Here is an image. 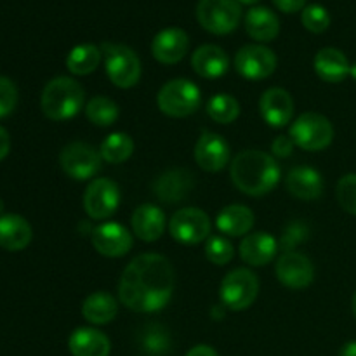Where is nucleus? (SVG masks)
<instances>
[{"mask_svg": "<svg viewBox=\"0 0 356 356\" xmlns=\"http://www.w3.org/2000/svg\"><path fill=\"white\" fill-rule=\"evenodd\" d=\"M87 120L97 127H110L120 117V108L113 99L106 96H94L86 104Z\"/></svg>", "mask_w": 356, "mask_h": 356, "instance_id": "32", "label": "nucleus"}, {"mask_svg": "<svg viewBox=\"0 0 356 356\" xmlns=\"http://www.w3.org/2000/svg\"><path fill=\"white\" fill-rule=\"evenodd\" d=\"M212 222L207 212L197 207H184L174 212L169 221V233L183 245H198L211 236Z\"/></svg>", "mask_w": 356, "mask_h": 356, "instance_id": "10", "label": "nucleus"}, {"mask_svg": "<svg viewBox=\"0 0 356 356\" xmlns=\"http://www.w3.org/2000/svg\"><path fill=\"white\" fill-rule=\"evenodd\" d=\"M101 59H103L101 47H96L94 44H80L75 45L66 56V68L73 75H90L97 70Z\"/></svg>", "mask_w": 356, "mask_h": 356, "instance_id": "30", "label": "nucleus"}, {"mask_svg": "<svg viewBox=\"0 0 356 356\" xmlns=\"http://www.w3.org/2000/svg\"><path fill=\"white\" fill-rule=\"evenodd\" d=\"M17 104V87L7 76H0V118L9 117Z\"/></svg>", "mask_w": 356, "mask_h": 356, "instance_id": "38", "label": "nucleus"}, {"mask_svg": "<svg viewBox=\"0 0 356 356\" xmlns=\"http://www.w3.org/2000/svg\"><path fill=\"white\" fill-rule=\"evenodd\" d=\"M205 256L216 266H225L235 256L232 242L222 235H211L205 242Z\"/></svg>", "mask_w": 356, "mask_h": 356, "instance_id": "34", "label": "nucleus"}, {"mask_svg": "<svg viewBox=\"0 0 356 356\" xmlns=\"http://www.w3.org/2000/svg\"><path fill=\"white\" fill-rule=\"evenodd\" d=\"M273 3L282 10V13L291 14L305 9L306 0H273Z\"/></svg>", "mask_w": 356, "mask_h": 356, "instance_id": "40", "label": "nucleus"}, {"mask_svg": "<svg viewBox=\"0 0 356 356\" xmlns=\"http://www.w3.org/2000/svg\"><path fill=\"white\" fill-rule=\"evenodd\" d=\"M197 19L202 28L214 35H228L242 19V6L238 0H200L197 6Z\"/></svg>", "mask_w": 356, "mask_h": 356, "instance_id": "8", "label": "nucleus"}, {"mask_svg": "<svg viewBox=\"0 0 356 356\" xmlns=\"http://www.w3.org/2000/svg\"><path fill=\"white\" fill-rule=\"evenodd\" d=\"M285 188L299 200H316L322 197L325 184L318 170L308 165H298L285 177Z\"/></svg>", "mask_w": 356, "mask_h": 356, "instance_id": "20", "label": "nucleus"}, {"mask_svg": "<svg viewBox=\"0 0 356 356\" xmlns=\"http://www.w3.org/2000/svg\"><path fill=\"white\" fill-rule=\"evenodd\" d=\"M0 216H3V202H2V198H0Z\"/></svg>", "mask_w": 356, "mask_h": 356, "instance_id": "47", "label": "nucleus"}, {"mask_svg": "<svg viewBox=\"0 0 356 356\" xmlns=\"http://www.w3.org/2000/svg\"><path fill=\"white\" fill-rule=\"evenodd\" d=\"M68 350L73 356H110V337L94 327H79L68 339Z\"/></svg>", "mask_w": 356, "mask_h": 356, "instance_id": "23", "label": "nucleus"}, {"mask_svg": "<svg viewBox=\"0 0 356 356\" xmlns=\"http://www.w3.org/2000/svg\"><path fill=\"white\" fill-rule=\"evenodd\" d=\"M186 356H219V355L212 346H207V344H198V346L191 348V350L186 353Z\"/></svg>", "mask_w": 356, "mask_h": 356, "instance_id": "41", "label": "nucleus"}, {"mask_svg": "<svg viewBox=\"0 0 356 356\" xmlns=\"http://www.w3.org/2000/svg\"><path fill=\"white\" fill-rule=\"evenodd\" d=\"M90 242L96 252L104 257H122L132 249V233L118 222H103L90 233Z\"/></svg>", "mask_w": 356, "mask_h": 356, "instance_id": "14", "label": "nucleus"}, {"mask_svg": "<svg viewBox=\"0 0 356 356\" xmlns=\"http://www.w3.org/2000/svg\"><path fill=\"white\" fill-rule=\"evenodd\" d=\"M259 294V278L249 268H236L229 271L221 282L219 298L221 305L232 312H243L250 308Z\"/></svg>", "mask_w": 356, "mask_h": 356, "instance_id": "7", "label": "nucleus"}, {"mask_svg": "<svg viewBox=\"0 0 356 356\" xmlns=\"http://www.w3.org/2000/svg\"><path fill=\"white\" fill-rule=\"evenodd\" d=\"M301 21L306 30L312 31V33H323L330 26V14L325 7L312 3V6H306L302 9Z\"/></svg>", "mask_w": 356, "mask_h": 356, "instance_id": "35", "label": "nucleus"}, {"mask_svg": "<svg viewBox=\"0 0 356 356\" xmlns=\"http://www.w3.org/2000/svg\"><path fill=\"white\" fill-rule=\"evenodd\" d=\"M195 162L202 170L219 172L225 169L232 159V149L222 136L214 132H204L195 145Z\"/></svg>", "mask_w": 356, "mask_h": 356, "instance_id": "15", "label": "nucleus"}, {"mask_svg": "<svg viewBox=\"0 0 356 356\" xmlns=\"http://www.w3.org/2000/svg\"><path fill=\"white\" fill-rule=\"evenodd\" d=\"M277 65L278 59L275 52L263 44L243 45L235 56L236 72L252 82L270 79L277 70Z\"/></svg>", "mask_w": 356, "mask_h": 356, "instance_id": "12", "label": "nucleus"}, {"mask_svg": "<svg viewBox=\"0 0 356 356\" xmlns=\"http://www.w3.org/2000/svg\"><path fill=\"white\" fill-rule=\"evenodd\" d=\"M313 68H315V73L323 82L339 83L350 75L351 65L343 51L334 47H325L316 52Z\"/></svg>", "mask_w": 356, "mask_h": 356, "instance_id": "25", "label": "nucleus"}, {"mask_svg": "<svg viewBox=\"0 0 356 356\" xmlns=\"http://www.w3.org/2000/svg\"><path fill=\"white\" fill-rule=\"evenodd\" d=\"M207 115L214 122L228 125L235 122L240 115V103L229 94H216L207 103Z\"/></svg>", "mask_w": 356, "mask_h": 356, "instance_id": "33", "label": "nucleus"}, {"mask_svg": "<svg viewBox=\"0 0 356 356\" xmlns=\"http://www.w3.org/2000/svg\"><path fill=\"white\" fill-rule=\"evenodd\" d=\"M259 111L263 120L270 127L282 129L291 124L294 117V101L292 96L282 87H271L264 90L259 99Z\"/></svg>", "mask_w": 356, "mask_h": 356, "instance_id": "16", "label": "nucleus"}, {"mask_svg": "<svg viewBox=\"0 0 356 356\" xmlns=\"http://www.w3.org/2000/svg\"><path fill=\"white\" fill-rule=\"evenodd\" d=\"M350 76L356 82V63H353V65H351V68H350Z\"/></svg>", "mask_w": 356, "mask_h": 356, "instance_id": "44", "label": "nucleus"}, {"mask_svg": "<svg viewBox=\"0 0 356 356\" xmlns=\"http://www.w3.org/2000/svg\"><path fill=\"white\" fill-rule=\"evenodd\" d=\"M176 287V271L160 254L146 252L125 266L118 282V299L136 313H159L170 302Z\"/></svg>", "mask_w": 356, "mask_h": 356, "instance_id": "1", "label": "nucleus"}, {"mask_svg": "<svg viewBox=\"0 0 356 356\" xmlns=\"http://www.w3.org/2000/svg\"><path fill=\"white\" fill-rule=\"evenodd\" d=\"M245 30L250 38L261 42H271L280 33V21L277 14L263 6H256L245 14Z\"/></svg>", "mask_w": 356, "mask_h": 356, "instance_id": "27", "label": "nucleus"}, {"mask_svg": "<svg viewBox=\"0 0 356 356\" xmlns=\"http://www.w3.org/2000/svg\"><path fill=\"white\" fill-rule=\"evenodd\" d=\"M120 205V188L108 177L92 179L83 193V209L96 221H104L117 212Z\"/></svg>", "mask_w": 356, "mask_h": 356, "instance_id": "11", "label": "nucleus"}, {"mask_svg": "<svg viewBox=\"0 0 356 356\" xmlns=\"http://www.w3.org/2000/svg\"><path fill=\"white\" fill-rule=\"evenodd\" d=\"M103 156L99 149L83 141H73L59 153V165L63 172L75 181L92 179L101 169Z\"/></svg>", "mask_w": 356, "mask_h": 356, "instance_id": "9", "label": "nucleus"}, {"mask_svg": "<svg viewBox=\"0 0 356 356\" xmlns=\"http://www.w3.org/2000/svg\"><path fill=\"white\" fill-rule=\"evenodd\" d=\"M195 186V176L186 169H170L159 176L153 183V191L159 200L176 204L184 200Z\"/></svg>", "mask_w": 356, "mask_h": 356, "instance_id": "18", "label": "nucleus"}, {"mask_svg": "<svg viewBox=\"0 0 356 356\" xmlns=\"http://www.w3.org/2000/svg\"><path fill=\"white\" fill-rule=\"evenodd\" d=\"M351 308H353V315H355V318H356V292H355V296H353V301H351Z\"/></svg>", "mask_w": 356, "mask_h": 356, "instance_id": "46", "label": "nucleus"}, {"mask_svg": "<svg viewBox=\"0 0 356 356\" xmlns=\"http://www.w3.org/2000/svg\"><path fill=\"white\" fill-rule=\"evenodd\" d=\"M240 3H247V6H254V3H257L259 0H238Z\"/></svg>", "mask_w": 356, "mask_h": 356, "instance_id": "45", "label": "nucleus"}, {"mask_svg": "<svg viewBox=\"0 0 356 356\" xmlns=\"http://www.w3.org/2000/svg\"><path fill=\"white\" fill-rule=\"evenodd\" d=\"M336 195L341 207L356 216V174H346L341 177L336 188Z\"/></svg>", "mask_w": 356, "mask_h": 356, "instance_id": "36", "label": "nucleus"}, {"mask_svg": "<svg viewBox=\"0 0 356 356\" xmlns=\"http://www.w3.org/2000/svg\"><path fill=\"white\" fill-rule=\"evenodd\" d=\"M9 149H10V139L9 134L3 127H0V160L6 159L9 155Z\"/></svg>", "mask_w": 356, "mask_h": 356, "instance_id": "42", "label": "nucleus"}, {"mask_svg": "<svg viewBox=\"0 0 356 356\" xmlns=\"http://www.w3.org/2000/svg\"><path fill=\"white\" fill-rule=\"evenodd\" d=\"M138 346L146 356H165L172 350V337L162 323H146L138 332Z\"/></svg>", "mask_w": 356, "mask_h": 356, "instance_id": "29", "label": "nucleus"}, {"mask_svg": "<svg viewBox=\"0 0 356 356\" xmlns=\"http://www.w3.org/2000/svg\"><path fill=\"white\" fill-rule=\"evenodd\" d=\"M238 250L242 261L249 266H266L277 256L278 242L268 232L249 233V235L243 236Z\"/></svg>", "mask_w": 356, "mask_h": 356, "instance_id": "19", "label": "nucleus"}, {"mask_svg": "<svg viewBox=\"0 0 356 356\" xmlns=\"http://www.w3.org/2000/svg\"><path fill=\"white\" fill-rule=\"evenodd\" d=\"M33 238L30 222L17 214L0 216V247L9 252H19L26 249Z\"/></svg>", "mask_w": 356, "mask_h": 356, "instance_id": "24", "label": "nucleus"}, {"mask_svg": "<svg viewBox=\"0 0 356 356\" xmlns=\"http://www.w3.org/2000/svg\"><path fill=\"white\" fill-rule=\"evenodd\" d=\"M254 212L250 211L247 205L242 204H232L226 205L218 216H216V228L228 236H243L249 235L252 229Z\"/></svg>", "mask_w": 356, "mask_h": 356, "instance_id": "26", "label": "nucleus"}, {"mask_svg": "<svg viewBox=\"0 0 356 356\" xmlns=\"http://www.w3.org/2000/svg\"><path fill=\"white\" fill-rule=\"evenodd\" d=\"M275 273L282 285L292 291H301L309 287L315 280V266L312 259L301 252H284L277 261Z\"/></svg>", "mask_w": 356, "mask_h": 356, "instance_id": "13", "label": "nucleus"}, {"mask_svg": "<svg viewBox=\"0 0 356 356\" xmlns=\"http://www.w3.org/2000/svg\"><path fill=\"white\" fill-rule=\"evenodd\" d=\"M118 315V301L110 292L97 291L82 302V316L92 325H106Z\"/></svg>", "mask_w": 356, "mask_h": 356, "instance_id": "28", "label": "nucleus"}, {"mask_svg": "<svg viewBox=\"0 0 356 356\" xmlns=\"http://www.w3.org/2000/svg\"><path fill=\"white\" fill-rule=\"evenodd\" d=\"M308 235H309L308 225L302 221H294L284 229L280 242H278V247H280L284 252H291V250H294L299 243L308 240Z\"/></svg>", "mask_w": 356, "mask_h": 356, "instance_id": "37", "label": "nucleus"}, {"mask_svg": "<svg viewBox=\"0 0 356 356\" xmlns=\"http://www.w3.org/2000/svg\"><path fill=\"white\" fill-rule=\"evenodd\" d=\"M294 141L291 139V136H278L275 138V141L271 143V152L278 159H287L294 152Z\"/></svg>", "mask_w": 356, "mask_h": 356, "instance_id": "39", "label": "nucleus"}, {"mask_svg": "<svg viewBox=\"0 0 356 356\" xmlns=\"http://www.w3.org/2000/svg\"><path fill=\"white\" fill-rule=\"evenodd\" d=\"M86 103V90L70 76H56L45 83L40 96V106L52 122H65L76 117Z\"/></svg>", "mask_w": 356, "mask_h": 356, "instance_id": "3", "label": "nucleus"}, {"mask_svg": "<svg viewBox=\"0 0 356 356\" xmlns=\"http://www.w3.org/2000/svg\"><path fill=\"white\" fill-rule=\"evenodd\" d=\"M104 72L118 89H131L141 79V61L131 47L124 44L104 42L101 44Z\"/></svg>", "mask_w": 356, "mask_h": 356, "instance_id": "4", "label": "nucleus"}, {"mask_svg": "<svg viewBox=\"0 0 356 356\" xmlns=\"http://www.w3.org/2000/svg\"><path fill=\"white\" fill-rule=\"evenodd\" d=\"M99 153L103 156V162L113 163V165L124 163L134 153V141L125 132H113L101 143Z\"/></svg>", "mask_w": 356, "mask_h": 356, "instance_id": "31", "label": "nucleus"}, {"mask_svg": "<svg viewBox=\"0 0 356 356\" xmlns=\"http://www.w3.org/2000/svg\"><path fill=\"white\" fill-rule=\"evenodd\" d=\"M156 104L163 115L172 118H186L202 104V92L197 83L188 79L169 80L156 94Z\"/></svg>", "mask_w": 356, "mask_h": 356, "instance_id": "5", "label": "nucleus"}, {"mask_svg": "<svg viewBox=\"0 0 356 356\" xmlns=\"http://www.w3.org/2000/svg\"><path fill=\"white\" fill-rule=\"evenodd\" d=\"M188 49H190V38H188L186 31L176 26L163 28L155 35L152 42L153 58L162 65L179 63L188 54Z\"/></svg>", "mask_w": 356, "mask_h": 356, "instance_id": "17", "label": "nucleus"}, {"mask_svg": "<svg viewBox=\"0 0 356 356\" xmlns=\"http://www.w3.org/2000/svg\"><path fill=\"white\" fill-rule=\"evenodd\" d=\"M229 176L236 190L249 197H264L280 183L277 160L261 149H243L233 159Z\"/></svg>", "mask_w": 356, "mask_h": 356, "instance_id": "2", "label": "nucleus"}, {"mask_svg": "<svg viewBox=\"0 0 356 356\" xmlns=\"http://www.w3.org/2000/svg\"><path fill=\"white\" fill-rule=\"evenodd\" d=\"M193 72L202 79H221L229 70V58L219 45L205 44L200 45L191 56Z\"/></svg>", "mask_w": 356, "mask_h": 356, "instance_id": "22", "label": "nucleus"}, {"mask_svg": "<svg viewBox=\"0 0 356 356\" xmlns=\"http://www.w3.org/2000/svg\"><path fill=\"white\" fill-rule=\"evenodd\" d=\"M132 235L143 242H156L165 232L167 219L160 207L152 204H143L132 212L131 218Z\"/></svg>", "mask_w": 356, "mask_h": 356, "instance_id": "21", "label": "nucleus"}, {"mask_svg": "<svg viewBox=\"0 0 356 356\" xmlns=\"http://www.w3.org/2000/svg\"><path fill=\"white\" fill-rule=\"evenodd\" d=\"M289 136L305 152H322L332 145L334 127L325 115L306 111L292 122Z\"/></svg>", "mask_w": 356, "mask_h": 356, "instance_id": "6", "label": "nucleus"}, {"mask_svg": "<svg viewBox=\"0 0 356 356\" xmlns=\"http://www.w3.org/2000/svg\"><path fill=\"white\" fill-rule=\"evenodd\" d=\"M339 356H356V341L344 344V346L341 348Z\"/></svg>", "mask_w": 356, "mask_h": 356, "instance_id": "43", "label": "nucleus"}]
</instances>
